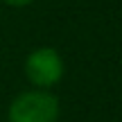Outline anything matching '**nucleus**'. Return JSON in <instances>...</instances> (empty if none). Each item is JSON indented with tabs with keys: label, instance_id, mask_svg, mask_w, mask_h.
<instances>
[{
	"label": "nucleus",
	"instance_id": "f257e3e1",
	"mask_svg": "<svg viewBox=\"0 0 122 122\" xmlns=\"http://www.w3.org/2000/svg\"><path fill=\"white\" fill-rule=\"evenodd\" d=\"M61 102L52 91L27 88L7 106V122H59Z\"/></svg>",
	"mask_w": 122,
	"mask_h": 122
},
{
	"label": "nucleus",
	"instance_id": "f03ea898",
	"mask_svg": "<svg viewBox=\"0 0 122 122\" xmlns=\"http://www.w3.org/2000/svg\"><path fill=\"white\" fill-rule=\"evenodd\" d=\"M23 72H25V77H27L32 88L52 91L61 79H63L66 63H63V57H61V52L57 48L41 45V48H34L25 57Z\"/></svg>",
	"mask_w": 122,
	"mask_h": 122
},
{
	"label": "nucleus",
	"instance_id": "7ed1b4c3",
	"mask_svg": "<svg viewBox=\"0 0 122 122\" xmlns=\"http://www.w3.org/2000/svg\"><path fill=\"white\" fill-rule=\"evenodd\" d=\"M2 5H7V7H11V9H23V7H30L34 0H0Z\"/></svg>",
	"mask_w": 122,
	"mask_h": 122
}]
</instances>
